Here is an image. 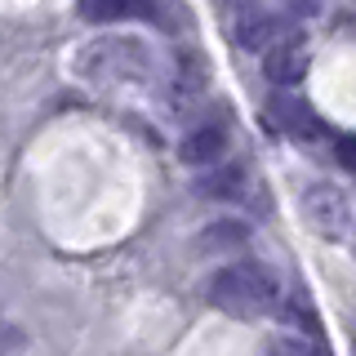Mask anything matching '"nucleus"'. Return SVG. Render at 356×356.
<instances>
[{"label": "nucleus", "mask_w": 356, "mask_h": 356, "mask_svg": "<svg viewBox=\"0 0 356 356\" xmlns=\"http://www.w3.org/2000/svg\"><path fill=\"white\" fill-rule=\"evenodd\" d=\"M209 303H214L222 316H236V321H259V316H272L281 307V276L272 272L267 263H227L209 276L205 285Z\"/></svg>", "instance_id": "obj_1"}, {"label": "nucleus", "mask_w": 356, "mask_h": 356, "mask_svg": "<svg viewBox=\"0 0 356 356\" xmlns=\"http://www.w3.org/2000/svg\"><path fill=\"white\" fill-rule=\"evenodd\" d=\"M76 72L94 85H129L152 76V49L134 36H98L76 54Z\"/></svg>", "instance_id": "obj_2"}, {"label": "nucleus", "mask_w": 356, "mask_h": 356, "mask_svg": "<svg viewBox=\"0 0 356 356\" xmlns=\"http://www.w3.org/2000/svg\"><path fill=\"white\" fill-rule=\"evenodd\" d=\"M303 222L316 232L321 241H334V245L352 241L356 218H352L348 192H343V187H334V183H312L307 192H303Z\"/></svg>", "instance_id": "obj_3"}, {"label": "nucleus", "mask_w": 356, "mask_h": 356, "mask_svg": "<svg viewBox=\"0 0 356 356\" xmlns=\"http://www.w3.org/2000/svg\"><path fill=\"white\" fill-rule=\"evenodd\" d=\"M307 63H312V44H307L303 31L276 36L272 44H267V54H263V76L276 89H289V85H298L307 76Z\"/></svg>", "instance_id": "obj_4"}, {"label": "nucleus", "mask_w": 356, "mask_h": 356, "mask_svg": "<svg viewBox=\"0 0 356 356\" xmlns=\"http://www.w3.org/2000/svg\"><path fill=\"white\" fill-rule=\"evenodd\" d=\"M267 120H272L285 138H294V143H321L330 134L325 120H321L316 111H312V103L298 98V94H272V103H267Z\"/></svg>", "instance_id": "obj_5"}, {"label": "nucleus", "mask_w": 356, "mask_h": 356, "mask_svg": "<svg viewBox=\"0 0 356 356\" xmlns=\"http://www.w3.org/2000/svg\"><path fill=\"white\" fill-rule=\"evenodd\" d=\"M222 152H227V129L214 125V120H209V125H196L192 134H183V143H178V156H183L187 165H200V170H209Z\"/></svg>", "instance_id": "obj_6"}, {"label": "nucleus", "mask_w": 356, "mask_h": 356, "mask_svg": "<svg viewBox=\"0 0 356 356\" xmlns=\"http://www.w3.org/2000/svg\"><path fill=\"white\" fill-rule=\"evenodd\" d=\"M205 89H209V67L196 58V54H183V58L174 63V111H187V107H196L200 98H205Z\"/></svg>", "instance_id": "obj_7"}, {"label": "nucleus", "mask_w": 356, "mask_h": 356, "mask_svg": "<svg viewBox=\"0 0 356 356\" xmlns=\"http://www.w3.org/2000/svg\"><path fill=\"white\" fill-rule=\"evenodd\" d=\"M81 14L89 22H120V18H147L152 0H81Z\"/></svg>", "instance_id": "obj_8"}, {"label": "nucleus", "mask_w": 356, "mask_h": 356, "mask_svg": "<svg viewBox=\"0 0 356 356\" xmlns=\"http://www.w3.org/2000/svg\"><path fill=\"white\" fill-rule=\"evenodd\" d=\"M259 356H330L321 339H307V334H272L263 339Z\"/></svg>", "instance_id": "obj_9"}, {"label": "nucleus", "mask_w": 356, "mask_h": 356, "mask_svg": "<svg viewBox=\"0 0 356 356\" xmlns=\"http://www.w3.org/2000/svg\"><path fill=\"white\" fill-rule=\"evenodd\" d=\"M276 36H281V22H276V14H250L236 27V44H245V49H263V44H272Z\"/></svg>", "instance_id": "obj_10"}, {"label": "nucleus", "mask_w": 356, "mask_h": 356, "mask_svg": "<svg viewBox=\"0 0 356 356\" xmlns=\"http://www.w3.org/2000/svg\"><path fill=\"white\" fill-rule=\"evenodd\" d=\"M250 241V227L245 222H236V218H227V222H209L205 232H200V250H236V245H245Z\"/></svg>", "instance_id": "obj_11"}, {"label": "nucleus", "mask_w": 356, "mask_h": 356, "mask_svg": "<svg viewBox=\"0 0 356 356\" xmlns=\"http://www.w3.org/2000/svg\"><path fill=\"white\" fill-rule=\"evenodd\" d=\"M241 183H245L241 165H222V170H214L209 178H200V192H209V196H236Z\"/></svg>", "instance_id": "obj_12"}, {"label": "nucleus", "mask_w": 356, "mask_h": 356, "mask_svg": "<svg viewBox=\"0 0 356 356\" xmlns=\"http://www.w3.org/2000/svg\"><path fill=\"white\" fill-rule=\"evenodd\" d=\"M334 156H339V165H343V170H352V174H356V134H352V138H339Z\"/></svg>", "instance_id": "obj_13"}]
</instances>
